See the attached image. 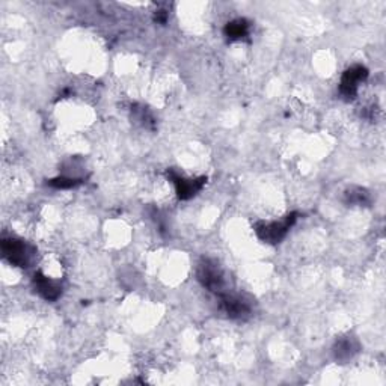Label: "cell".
Returning <instances> with one entry per match:
<instances>
[{"label":"cell","mask_w":386,"mask_h":386,"mask_svg":"<svg viewBox=\"0 0 386 386\" xmlns=\"http://www.w3.org/2000/svg\"><path fill=\"white\" fill-rule=\"evenodd\" d=\"M49 184L52 187H56V189H73V187L81 184V180L68 178V177H59V178L50 180Z\"/></svg>","instance_id":"cell-11"},{"label":"cell","mask_w":386,"mask_h":386,"mask_svg":"<svg viewBox=\"0 0 386 386\" xmlns=\"http://www.w3.org/2000/svg\"><path fill=\"white\" fill-rule=\"evenodd\" d=\"M344 202L350 206H367L369 204V193L362 187H350L344 193Z\"/></svg>","instance_id":"cell-10"},{"label":"cell","mask_w":386,"mask_h":386,"mask_svg":"<svg viewBox=\"0 0 386 386\" xmlns=\"http://www.w3.org/2000/svg\"><path fill=\"white\" fill-rule=\"evenodd\" d=\"M249 21L246 19H237L228 23L225 26V36L230 41H237V39L245 38L249 34Z\"/></svg>","instance_id":"cell-9"},{"label":"cell","mask_w":386,"mask_h":386,"mask_svg":"<svg viewBox=\"0 0 386 386\" xmlns=\"http://www.w3.org/2000/svg\"><path fill=\"white\" fill-rule=\"evenodd\" d=\"M196 275H198V281L201 282V286L211 291V293L220 296L226 291L224 272L215 259H210V258L202 259L198 266V273Z\"/></svg>","instance_id":"cell-3"},{"label":"cell","mask_w":386,"mask_h":386,"mask_svg":"<svg viewBox=\"0 0 386 386\" xmlns=\"http://www.w3.org/2000/svg\"><path fill=\"white\" fill-rule=\"evenodd\" d=\"M133 112L136 114V120L140 121L142 124L145 125V127H149V122H153V116L148 114V110L145 107H142V109H133Z\"/></svg>","instance_id":"cell-12"},{"label":"cell","mask_w":386,"mask_h":386,"mask_svg":"<svg viewBox=\"0 0 386 386\" xmlns=\"http://www.w3.org/2000/svg\"><path fill=\"white\" fill-rule=\"evenodd\" d=\"M297 219V213H290L288 216L283 217L279 222H259L255 225V233L258 235L259 240H263L264 243H269V245H278L288 231L291 230V226L294 225Z\"/></svg>","instance_id":"cell-2"},{"label":"cell","mask_w":386,"mask_h":386,"mask_svg":"<svg viewBox=\"0 0 386 386\" xmlns=\"http://www.w3.org/2000/svg\"><path fill=\"white\" fill-rule=\"evenodd\" d=\"M359 349L361 345L356 338L352 335L341 336L334 345V358L338 362H341V364H345V362L350 361L359 352Z\"/></svg>","instance_id":"cell-8"},{"label":"cell","mask_w":386,"mask_h":386,"mask_svg":"<svg viewBox=\"0 0 386 386\" xmlns=\"http://www.w3.org/2000/svg\"><path fill=\"white\" fill-rule=\"evenodd\" d=\"M219 299H220V305H222V310L230 319L243 320L250 316L252 305L245 296L228 293V291H225L224 294L219 296Z\"/></svg>","instance_id":"cell-4"},{"label":"cell","mask_w":386,"mask_h":386,"mask_svg":"<svg viewBox=\"0 0 386 386\" xmlns=\"http://www.w3.org/2000/svg\"><path fill=\"white\" fill-rule=\"evenodd\" d=\"M172 180V183L175 186V191L180 200H191L193 196L198 193L201 189L206 184L207 178L206 177H200V178H184V177H180L174 172H169L168 174Z\"/></svg>","instance_id":"cell-6"},{"label":"cell","mask_w":386,"mask_h":386,"mask_svg":"<svg viewBox=\"0 0 386 386\" xmlns=\"http://www.w3.org/2000/svg\"><path fill=\"white\" fill-rule=\"evenodd\" d=\"M3 257L12 266L29 267L36 259V249L25 240L10 237L2 240Z\"/></svg>","instance_id":"cell-1"},{"label":"cell","mask_w":386,"mask_h":386,"mask_svg":"<svg viewBox=\"0 0 386 386\" xmlns=\"http://www.w3.org/2000/svg\"><path fill=\"white\" fill-rule=\"evenodd\" d=\"M368 77V69L362 65H354L349 68L343 74L341 85H340V92L345 100H353L356 97L359 85Z\"/></svg>","instance_id":"cell-5"},{"label":"cell","mask_w":386,"mask_h":386,"mask_svg":"<svg viewBox=\"0 0 386 386\" xmlns=\"http://www.w3.org/2000/svg\"><path fill=\"white\" fill-rule=\"evenodd\" d=\"M34 287L36 290V293L41 296L45 301H58L62 294V283L56 279H52L49 277H45L44 273L36 272L34 277Z\"/></svg>","instance_id":"cell-7"}]
</instances>
